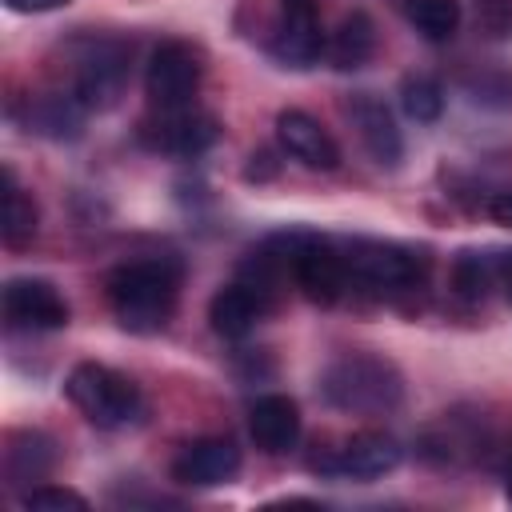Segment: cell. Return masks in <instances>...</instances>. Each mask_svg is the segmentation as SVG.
I'll return each mask as SVG.
<instances>
[{
  "label": "cell",
  "mask_w": 512,
  "mask_h": 512,
  "mask_svg": "<svg viewBox=\"0 0 512 512\" xmlns=\"http://www.w3.org/2000/svg\"><path fill=\"white\" fill-rule=\"evenodd\" d=\"M104 292H108V308L120 320V328H128L136 336H152V332L168 328V320L176 312L180 264L168 256L128 260L108 272Z\"/></svg>",
  "instance_id": "1"
},
{
  "label": "cell",
  "mask_w": 512,
  "mask_h": 512,
  "mask_svg": "<svg viewBox=\"0 0 512 512\" xmlns=\"http://www.w3.org/2000/svg\"><path fill=\"white\" fill-rule=\"evenodd\" d=\"M320 396L356 416H384L404 400V376L376 352H344L320 372Z\"/></svg>",
  "instance_id": "2"
},
{
  "label": "cell",
  "mask_w": 512,
  "mask_h": 512,
  "mask_svg": "<svg viewBox=\"0 0 512 512\" xmlns=\"http://www.w3.org/2000/svg\"><path fill=\"white\" fill-rule=\"evenodd\" d=\"M64 392L96 428H124L140 416V388L124 372L96 360L76 364L64 380Z\"/></svg>",
  "instance_id": "3"
},
{
  "label": "cell",
  "mask_w": 512,
  "mask_h": 512,
  "mask_svg": "<svg viewBox=\"0 0 512 512\" xmlns=\"http://www.w3.org/2000/svg\"><path fill=\"white\" fill-rule=\"evenodd\" d=\"M348 280L352 288H364L372 296H404L416 292V284H424L428 272V256L400 248V244H376V240H360L348 252Z\"/></svg>",
  "instance_id": "4"
},
{
  "label": "cell",
  "mask_w": 512,
  "mask_h": 512,
  "mask_svg": "<svg viewBox=\"0 0 512 512\" xmlns=\"http://www.w3.org/2000/svg\"><path fill=\"white\" fill-rule=\"evenodd\" d=\"M128 80V44L116 36H88L72 48V96L84 108H112Z\"/></svg>",
  "instance_id": "5"
},
{
  "label": "cell",
  "mask_w": 512,
  "mask_h": 512,
  "mask_svg": "<svg viewBox=\"0 0 512 512\" xmlns=\"http://www.w3.org/2000/svg\"><path fill=\"white\" fill-rule=\"evenodd\" d=\"M288 256H292V280L312 304H336L352 280H348V256L320 236L288 232Z\"/></svg>",
  "instance_id": "6"
},
{
  "label": "cell",
  "mask_w": 512,
  "mask_h": 512,
  "mask_svg": "<svg viewBox=\"0 0 512 512\" xmlns=\"http://www.w3.org/2000/svg\"><path fill=\"white\" fill-rule=\"evenodd\" d=\"M204 80V60L188 40H164L144 72V92L160 112H176V108H192L196 92Z\"/></svg>",
  "instance_id": "7"
},
{
  "label": "cell",
  "mask_w": 512,
  "mask_h": 512,
  "mask_svg": "<svg viewBox=\"0 0 512 512\" xmlns=\"http://www.w3.org/2000/svg\"><path fill=\"white\" fill-rule=\"evenodd\" d=\"M404 448L388 436V432H356L348 436L340 448H328L320 456H312V472L320 476H340V480H372L384 476L400 464Z\"/></svg>",
  "instance_id": "8"
},
{
  "label": "cell",
  "mask_w": 512,
  "mask_h": 512,
  "mask_svg": "<svg viewBox=\"0 0 512 512\" xmlns=\"http://www.w3.org/2000/svg\"><path fill=\"white\" fill-rule=\"evenodd\" d=\"M4 320L20 332H56L68 324V300L52 280L12 276L4 284Z\"/></svg>",
  "instance_id": "9"
},
{
  "label": "cell",
  "mask_w": 512,
  "mask_h": 512,
  "mask_svg": "<svg viewBox=\"0 0 512 512\" xmlns=\"http://www.w3.org/2000/svg\"><path fill=\"white\" fill-rule=\"evenodd\" d=\"M324 32L316 20V0H280V20L272 28V56L292 64V68H308L324 56Z\"/></svg>",
  "instance_id": "10"
},
{
  "label": "cell",
  "mask_w": 512,
  "mask_h": 512,
  "mask_svg": "<svg viewBox=\"0 0 512 512\" xmlns=\"http://www.w3.org/2000/svg\"><path fill=\"white\" fill-rule=\"evenodd\" d=\"M240 472V448L228 436H200L184 444L172 460V480L188 488H216Z\"/></svg>",
  "instance_id": "11"
},
{
  "label": "cell",
  "mask_w": 512,
  "mask_h": 512,
  "mask_svg": "<svg viewBox=\"0 0 512 512\" xmlns=\"http://www.w3.org/2000/svg\"><path fill=\"white\" fill-rule=\"evenodd\" d=\"M144 140L168 156H200L220 140V120L196 108L160 112V120L144 124Z\"/></svg>",
  "instance_id": "12"
},
{
  "label": "cell",
  "mask_w": 512,
  "mask_h": 512,
  "mask_svg": "<svg viewBox=\"0 0 512 512\" xmlns=\"http://www.w3.org/2000/svg\"><path fill=\"white\" fill-rule=\"evenodd\" d=\"M276 140H280V148H284L292 160H300V164L312 168V172H332V168H340V144L328 136V128H324L316 116H308V112H300V108H284V112L276 116Z\"/></svg>",
  "instance_id": "13"
},
{
  "label": "cell",
  "mask_w": 512,
  "mask_h": 512,
  "mask_svg": "<svg viewBox=\"0 0 512 512\" xmlns=\"http://www.w3.org/2000/svg\"><path fill=\"white\" fill-rule=\"evenodd\" d=\"M348 116H352V128L364 144V152L380 164V168H392L400 164L404 156V140H400V128L392 120V112L372 96V92H360L348 100Z\"/></svg>",
  "instance_id": "14"
},
{
  "label": "cell",
  "mask_w": 512,
  "mask_h": 512,
  "mask_svg": "<svg viewBox=\"0 0 512 512\" xmlns=\"http://www.w3.org/2000/svg\"><path fill=\"white\" fill-rule=\"evenodd\" d=\"M268 296L264 292H256L248 280H232V284H224L216 296H212V304H208V320H212V332L216 336H224V340H244L256 324H260V316L268 312Z\"/></svg>",
  "instance_id": "15"
},
{
  "label": "cell",
  "mask_w": 512,
  "mask_h": 512,
  "mask_svg": "<svg viewBox=\"0 0 512 512\" xmlns=\"http://www.w3.org/2000/svg\"><path fill=\"white\" fill-rule=\"evenodd\" d=\"M248 432H252V440H256L260 452L284 456L300 440V408H296V400H288L280 392L260 396L252 404V412H248Z\"/></svg>",
  "instance_id": "16"
},
{
  "label": "cell",
  "mask_w": 512,
  "mask_h": 512,
  "mask_svg": "<svg viewBox=\"0 0 512 512\" xmlns=\"http://www.w3.org/2000/svg\"><path fill=\"white\" fill-rule=\"evenodd\" d=\"M52 468H56V444H52V436H44L36 428H24V432H12L8 436V448H4L8 484L44 480Z\"/></svg>",
  "instance_id": "17"
},
{
  "label": "cell",
  "mask_w": 512,
  "mask_h": 512,
  "mask_svg": "<svg viewBox=\"0 0 512 512\" xmlns=\"http://www.w3.org/2000/svg\"><path fill=\"white\" fill-rule=\"evenodd\" d=\"M84 124V104L72 92H48L28 100V128L52 140H76Z\"/></svg>",
  "instance_id": "18"
},
{
  "label": "cell",
  "mask_w": 512,
  "mask_h": 512,
  "mask_svg": "<svg viewBox=\"0 0 512 512\" xmlns=\"http://www.w3.org/2000/svg\"><path fill=\"white\" fill-rule=\"evenodd\" d=\"M372 48H376V28H372V20H368L364 12H348V16L336 24V32L328 36L324 56H328L332 68L352 72V68H360V64L372 56Z\"/></svg>",
  "instance_id": "19"
},
{
  "label": "cell",
  "mask_w": 512,
  "mask_h": 512,
  "mask_svg": "<svg viewBox=\"0 0 512 512\" xmlns=\"http://www.w3.org/2000/svg\"><path fill=\"white\" fill-rule=\"evenodd\" d=\"M36 204H32V196L16 184V176H12V168H4V224H0V232H4V244L8 248H24L32 236H36Z\"/></svg>",
  "instance_id": "20"
},
{
  "label": "cell",
  "mask_w": 512,
  "mask_h": 512,
  "mask_svg": "<svg viewBox=\"0 0 512 512\" xmlns=\"http://www.w3.org/2000/svg\"><path fill=\"white\" fill-rule=\"evenodd\" d=\"M408 24L424 36V40H452V32L460 28V0H400Z\"/></svg>",
  "instance_id": "21"
},
{
  "label": "cell",
  "mask_w": 512,
  "mask_h": 512,
  "mask_svg": "<svg viewBox=\"0 0 512 512\" xmlns=\"http://www.w3.org/2000/svg\"><path fill=\"white\" fill-rule=\"evenodd\" d=\"M400 108L416 124L440 120V112H444V88H440V80L436 76H424V72L420 76H404V84H400Z\"/></svg>",
  "instance_id": "22"
},
{
  "label": "cell",
  "mask_w": 512,
  "mask_h": 512,
  "mask_svg": "<svg viewBox=\"0 0 512 512\" xmlns=\"http://www.w3.org/2000/svg\"><path fill=\"white\" fill-rule=\"evenodd\" d=\"M496 280V256L484 252H460L452 264V288L464 300H484L488 284Z\"/></svg>",
  "instance_id": "23"
},
{
  "label": "cell",
  "mask_w": 512,
  "mask_h": 512,
  "mask_svg": "<svg viewBox=\"0 0 512 512\" xmlns=\"http://www.w3.org/2000/svg\"><path fill=\"white\" fill-rule=\"evenodd\" d=\"M24 508L28 512H84L88 500L72 488H56V484H32L24 492Z\"/></svg>",
  "instance_id": "24"
},
{
  "label": "cell",
  "mask_w": 512,
  "mask_h": 512,
  "mask_svg": "<svg viewBox=\"0 0 512 512\" xmlns=\"http://www.w3.org/2000/svg\"><path fill=\"white\" fill-rule=\"evenodd\" d=\"M476 20L488 36H512V0H476Z\"/></svg>",
  "instance_id": "25"
},
{
  "label": "cell",
  "mask_w": 512,
  "mask_h": 512,
  "mask_svg": "<svg viewBox=\"0 0 512 512\" xmlns=\"http://www.w3.org/2000/svg\"><path fill=\"white\" fill-rule=\"evenodd\" d=\"M488 216H492L500 228H512V192H492V196H488Z\"/></svg>",
  "instance_id": "26"
},
{
  "label": "cell",
  "mask_w": 512,
  "mask_h": 512,
  "mask_svg": "<svg viewBox=\"0 0 512 512\" xmlns=\"http://www.w3.org/2000/svg\"><path fill=\"white\" fill-rule=\"evenodd\" d=\"M12 12H52V8H64L72 0H4Z\"/></svg>",
  "instance_id": "27"
},
{
  "label": "cell",
  "mask_w": 512,
  "mask_h": 512,
  "mask_svg": "<svg viewBox=\"0 0 512 512\" xmlns=\"http://www.w3.org/2000/svg\"><path fill=\"white\" fill-rule=\"evenodd\" d=\"M272 172H276L272 156H268V152H260V156H252V164H248V172H244V176H248V180H268Z\"/></svg>",
  "instance_id": "28"
},
{
  "label": "cell",
  "mask_w": 512,
  "mask_h": 512,
  "mask_svg": "<svg viewBox=\"0 0 512 512\" xmlns=\"http://www.w3.org/2000/svg\"><path fill=\"white\" fill-rule=\"evenodd\" d=\"M496 276L504 280V288H508V300H512V252L496 256Z\"/></svg>",
  "instance_id": "29"
}]
</instances>
